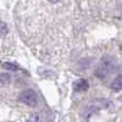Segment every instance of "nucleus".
<instances>
[{
	"label": "nucleus",
	"instance_id": "f257e3e1",
	"mask_svg": "<svg viewBox=\"0 0 122 122\" xmlns=\"http://www.w3.org/2000/svg\"><path fill=\"white\" fill-rule=\"evenodd\" d=\"M115 67H116L115 59L106 55V56H104L103 59H101L100 64L98 65L97 71H95V76L100 79H104L115 70Z\"/></svg>",
	"mask_w": 122,
	"mask_h": 122
},
{
	"label": "nucleus",
	"instance_id": "f03ea898",
	"mask_svg": "<svg viewBox=\"0 0 122 122\" xmlns=\"http://www.w3.org/2000/svg\"><path fill=\"white\" fill-rule=\"evenodd\" d=\"M20 100L28 106H36L38 103V95L33 89H26L20 94Z\"/></svg>",
	"mask_w": 122,
	"mask_h": 122
},
{
	"label": "nucleus",
	"instance_id": "7ed1b4c3",
	"mask_svg": "<svg viewBox=\"0 0 122 122\" xmlns=\"http://www.w3.org/2000/svg\"><path fill=\"white\" fill-rule=\"evenodd\" d=\"M73 88H75L76 92H86V90L89 88V83H88V81H87V79L81 78V79L77 81V82H75Z\"/></svg>",
	"mask_w": 122,
	"mask_h": 122
},
{
	"label": "nucleus",
	"instance_id": "20e7f679",
	"mask_svg": "<svg viewBox=\"0 0 122 122\" xmlns=\"http://www.w3.org/2000/svg\"><path fill=\"white\" fill-rule=\"evenodd\" d=\"M111 89H114L115 92H118L122 89V76H117L112 83H111Z\"/></svg>",
	"mask_w": 122,
	"mask_h": 122
},
{
	"label": "nucleus",
	"instance_id": "39448f33",
	"mask_svg": "<svg viewBox=\"0 0 122 122\" xmlns=\"http://www.w3.org/2000/svg\"><path fill=\"white\" fill-rule=\"evenodd\" d=\"M10 81H11V77L7 73H0V84L4 86V84H9Z\"/></svg>",
	"mask_w": 122,
	"mask_h": 122
},
{
	"label": "nucleus",
	"instance_id": "423d86ee",
	"mask_svg": "<svg viewBox=\"0 0 122 122\" xmlns=\"http://www.w3.org/2000/svg\"><path fill=\"white\" fill-rule=\"evenodd\" d=\"M3 67L5 70H10V71H17L18 70V66L16 64H14V62H4Z\"/></svg>",
	"mask_w": 122,
	"mask_h": 122
},
{
	"label": "nucleus",
	"instance_id": "0eeeda50",
	"mask_svg": "<svg viewBox=\"0 0 122 122\" xmlns=\"http://www.w3.org/2000/svg\"><path fill=\"white\" fill-rule=\"evenodd\" d=\"M6 33H7V26L4 22L0 21V36H4Z\"/></svg>",
	"mask_w": 122,
	"mask_h": 122
},
{
	"label": "nucleus",
	"instance_id": "6e6552de",
	"mask_svg": "<svg viewBox=\"0 0 122 122\" xmlns=\"http://www.w3.org/2000/svg\"><path fill=\"white\" fill-rule=\"evenodd\" d=\"M38 117H39V116H38L37 114H34V115H32V116L29 117L28 121H29V122H38Z\"/></svg>",
	"mask_w": 122,
	"mask_h": 122
},
{
	"label": "nucleus",
	"instance_id": "1a4fd4ad",
	"mask_svg": "<svg viewBox=\"0 0 122 122\" xmlns=\"http://www.w3.org/2000/svg\"><path fill=\"white\" fill-rule=\"evenodd\" d=\"M48 1H50V3H54V4H55V3H57V1H59V0H48Z\"/></svg>",
	"mask_w": 122,
	"mask_h": 122
}]
</instances>
